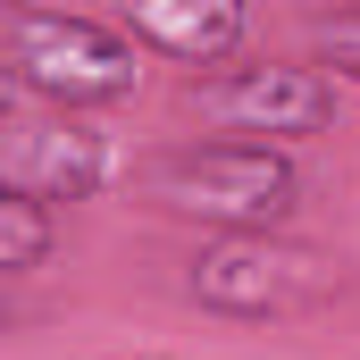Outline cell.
<instances>
[{"label": "cell", "mask_w": 360, "mask_h": 360, "mask_svg": "<svg viewBox=\"0 0 360 360\" xmlns=\"http://www.w3.org/2000/svg\"><path fill=\"white\" fill-rule=\"evenodd\" d=\"M143 201L184 226H210V235H252V226H285L302 210V168H293V151L235 143V134L176 143L143 168Z\"/></svg>", "instance_id": "obj_1"}, {"label": "cell", "mask_w": 360, "mask_h": 360, "mask_svg": "<svg viewBox=\"0 0 360 360\" xmlns=\"http://www.w3.org/2000/svg\"><path fill=\"white\" fill-rule=\"evenodd\" d=\"M184 293L218 319L243 327H276V319H319L344 293V260L327 243H302L285 226H252V235H210L184 269Z\"/></svg>", "instance_id": "obj_2"}, {"label": "cell", "mask_w": 360, "mask_h": 360, "mask_svg": "<svg viewBox=\"0 0 360 360\" xmlns=\"http://www.w3.org/2000/svg\"><path fill=\"white\" fill-rule=\"evenodd\" d=\"M0 59L51 109H117L143 92V42L76 8H0Z\"/></svg>", "instance_id": "obj_3"}, {"label": "cell", "mask_w": 360, "mask_h": 360, "mask_svg": "<svg viewBox=\"0 0 360 360\" xmlns=\"http://www.w3.org/2000/svg\"><path fill=\"white\" fill-rule=\"evenodd\" d=\"M184 109L210 126V134H235V143H310L335 126V76L327 68H302V59H252V68H193L176 92Z\"/></svg>", "instance_id": "obj_4"}, {"label": "cell", "mask_w": 360, "mask_h": 360, "mask_svg": "<svg viewBox=\"0 0 360 360\" xmlns=\"http://www.w3.org/2000/svg\"><path fill=\"white\" fill-rule=\"evenodd\" d=\"M0 176L59 210V201H92L117 176V151H109L101 126H84V109H51V117H34V126L8 134V168Z\"/></svg>", "instance_id": "obj_5"}, {"label": "cell", "mask_w": 360, "mask_h": 360, "mask_svg": "<svg viewBox=\"0 0 360 360\" xmlns=\"http://www.w3.org/2000/svg\"><path fill=\"white\" fill-rule=\"evenodd\" d=\"M126 34L151 51V59H176V68H226L243 51V25H252V0H117Z\"/></svg>", "instance_id": "obj_6"}, {"label": "cell", "mask_w": 360, "mask_h": 360, "mask_svg": "<svg viewBox=\"0 0 360 360\" xmlns=\"http://www.w3.org/2000/svg\"><path fill=\"white\" fill-rule=\"evenodd\" d=\"M51 252H59V210L34 201V193H17V184L0 176V285L34 276Z\"/></svg>", "instance_id": "obj_7"}, {"label": "cell", "mask_w": 360, "mask_h": 360, "mask_svg": "<svg viewBox=\"0 0 360 360\" xmlns=\"http://www.w3.org/2000/svg\"><path fill=\"white\" fill-rule=\"evenodd\" d=\"M319 68L344 76V84H360V8H344V17L319 25Z\"/></svg>", "instance_id": "obj_8"}, {"label": "cell", "mask_w": 360, "mask_h": 360, "mask_svg": "<svg viewBox=\"0 0 360 360\" xmlns=\"http://www.w3.org/2000/svg\"><path fill=\"white\" fill-rule=\"evenodd\" d=\"M17 109H25V84H17V68H8V59H0V134H8V126H17Z\"/></svg>", "instance_id": "obj_9"}, {"label": "cell", "mask_w": 360, "mask_h": 360, "mask_svg": "<svg viewBox=\"0 0 360 360\" xmlns=\"http://www.w3.org/2000/svg\"><path fill=\"white\" fill-rule=\"evenodd\" d=\"M8 319H17V302H8V285H0V335H8Z\"/></svg>", "instance_id": "obj_10"}, {"label": "cell", "mask_w": 360, "mask_h": 360, "mask_svg": "<svg viewBox=\"0 0 360 360\" xmlns=\"http://www.w3.org/2000/svg\"><path fill=\"white\" fill-rule=\"evenodd\" d=\"M126 360H176V352H126Z\"/></svg>", "instance_id": "obj_11"}, {"label": "cell", "mask_w": 360, "mask_h": 360, "mask_svg": "<svg viewBox=\"0 0 360 360\" xmlns=\"http://www.w3.org/2000/svg\"><path fill=\"white\" fill-rule=\"evenodd\" d=\"M0 8H42V0H0Z\"/></svg>", "instance_id": "obj_12"}]
</instances>
